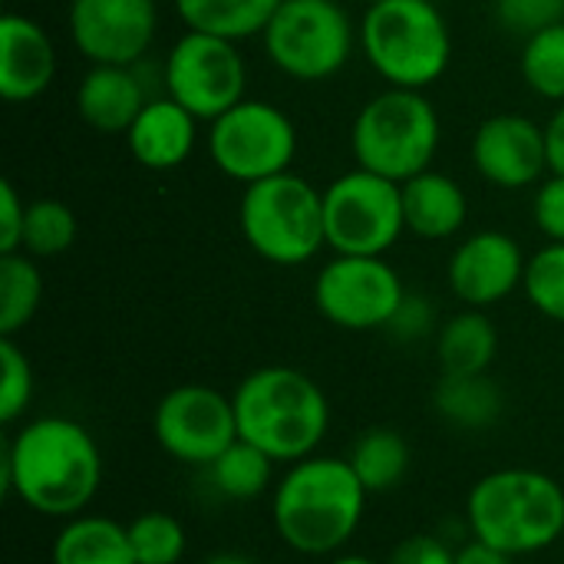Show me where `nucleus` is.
<instances>
[{
	"label": "nucleus",
	"mask_w": 564,
	"mask_h": 564,
	"mask_svg": "<svg viewBox=\"0 0 564 564\" xmlns=\"http://www.w3.org/2000/svg\"><path fill=\"white\" fill-rule=\"evenodd\" d=\"M3 496L43 519H73L96 499L106 463L96 436L69 416L26 420L3 440Z\"/></svg>",
	"instance_id": "f257e3e1"
},
{
	"label": "nucleus",
	"mask_w": 564,
	"mask_h": 564,
	"mask_svg": "<svg viewBox=\"0 0 564 564\" xmlns=\"http://www.w3.org/2000/svg\"><path fill=\"white\" fill-rule=\"evenodd\" d=\"M370 492L340 456L291 463L271 489L274 535L301 558H334L360 532Z\"/></svg>",
	"instance_id": "f03ea898"
},
{
	"label": "nucleus",
	"mask_w": 564,
	"mask_h": 564,
	"mask_svg": "<svg viewBox=\"0 0 564 564\" xmlns=\"http://www.w3.org/2000/svg\"><path fill=\"white\" fill-rule=\"evenodd\" d=\"M238 436L274 463L314 456L330 430V403L314 377L297 367H258L231 393Z\"/></svg>",
	"instance_id": "7ed1b4c3"
},
{
	"label": "nucleus",
	"mask_w": 564,
	"mask_h": 564,
	"mask_svg": "<svg viewBox=\"0 0 564 564\" xmlns=\"http://www.w3.org/2000/svg\"><path fill=\"white\" fill-rule=\"evenodd\" d=\"M466 529L512 558L549 552L564 535L562 482L542 469H492L466 496Z\"/></svg>",
	"instance_id": "20e7f679"
},
{
	"label": "nucleus",
	"mask_w": 564,
	"mask_h": 564,
	"mask_svg": "<svg viewBox=\"0 0 564 564\" xmlns=\"http://www.w3.org/2000/svg\"><path fill=\"white\" fill-rule=\"evenodd\" d=\"M360 50L397 89H426L449 69L453 33L436 0H380L360 20Z\"/></svg>",
	"instance_id": "39448f33"
},
{
	"label": "nucleus",
	"mask_w": 564,
	"mask_h": 564,
	"mask_svg": "<svg viewBox=\"0 0 564 564\" xmlns=\"http://www.w3.org/2000/svg\"><path fill=\"white\" fill-rule=\"evenodd\" d=\"M440 135V112L423 89L387 86L354 116L350 152L360 169L403 185L406 178L433 169Z\"/></svg>",
	"instance_id": "423d86ee"
},
{
	"label": "nucleus",
	"mask_w": 564,
	"mask_h": 564,
	"mask_svg": "<svg viewBox=\"0 0 564 564\" xmlns=\"http://www.w3.org/2000/svg\"><path fill=\"white\" fill-rule=\"evenodd\" d=\"M238 225L248 248L278 268L307 264L324 245V192L297 172L245 185Z\"/></svg>",
	"instance_id": "0eeeda50"
},
{
	"label": "nucleus",
	"mask_w": 564,
	"mask_h": 564,
	"mask_svg": "<svg viewBox=\"0 0 564 564\" xmlns=\"http://www.w3.org/2000/svg\"><path fill=\"white\" fill-rule=\"evenodd\" d=\"M261 36L274 69L297 83L337 76L360 43V30L340 0H281Z\"/></svg>",
	"instance_id": "6e6552de"
},
{
	"label": "nucleus",
	"mask_w": 564,
	"mask_h": 564,
	"mask_svg": "<svg viewBox=\"0 0 564 564\" xmlns=\"http://www.w3.org/2000/svg\"><path fill=\"white\" fill-rule=\"evenodd\" d=\"M403 231L400 182L357 165L324 188V235L334 254L383 258Z\"/></svg>",
	"instance_id": "1a4fd4ad"
},
{
	"label": "nucleus",
	"mask_w": 564,
	"mask_h": 564,
	"mask_svg": "<svg viewBox=\"0 0 564 564\" xmlns=\"http://www.w3.org/2000/svg\"><path fill=\"white\" fill-rule=\"evenodd\" d=\"M208 126V155L225 178L254 185L291 172L297 155V126L281 106L245 96Z\"/></svg>",
	"instance_id": "9d476101"
},
{
	"label": "nucleus",
	"mask_w": 564,
	"mask_h": 564,
	"mask_svg": "<svg viewBox=\"0 0 564 564\" xmlns=\"http://www.w3.org/2000/svg\"><path fill=\"white\" fill-rule=\"evenodd\" d=\"M165 96L185 106L198 122H215L248 93V66L235 40L185 30L162 63Z\"/></svg>",
	"instance_id": "9b49d317"
},
{
	"label": "nucleus",
	"mask_w": 564,
	"mask_h": 564,
	"mask_svg": "<svg viewBox=\"0 0 564 564\" xmlns=\"http://www.w3.org/2000/svg\"><path fill=\"white\" fill-rule=\"evenodd\" d=\"M406 297V284L387 258L334 254L317 271L314 304L340 330H383Z\"/></svg>",
	"instance_id": "f8f14e48"
},
{
	"label": "nucleus",
	"mask_w": 564,
	"mask_h": 564,
	"mask_svg": "<svg viewBox=\"0 0 564 564\" xmlns=\"http://www.w3.org/2000/svg\"><path fill=\"white\" fill-rule=\"evenodd\" d=\"M152 436L175 463L208 469L238 440L235 403L205 383L172 387L152 410Z\"/></svg>",
	"instance_id": "ddd939ff"
},
{
	"label": "nucleus",
	"mask_w": 564,
	"mask_h": 564,
	"mask_svg": "<svg viewBox=\"0 0 564 564\" xmlns=\"http://www.w3.org/2000/svg\"><path fill=\"white\" fill-rule=\"evenodd\" d=\"M66 26L89 63L135 66L159 33L155 0H69Z\"/></svg>",
	"instance_id": "4468645a"
},
{
	"label": "nucleus",
	"mask_w": 564,
	"mask_h": 564,
	"mask_svg": "<svg viewBox=\"0 0 564 564\" xmlns=\"http://www.w3.org/2000/svg\"><path fill=\"white\" fill-rule=\"evenodd\" d=\"M469 152L476 172L489 185L506 192H522L542 182L545 172H552L545 126L519 112H499L479 122Z\"/></svg>",
	"instance_id": "2eb2a0df"
},
{
	"label": "nucleus",
	"mask_w": 564,
	"mask_h": 564,
	"mask_svg": "<svg viewBox=\"0 0 564 564\" xmlns=\"http://www.w3.org/2000/svg\"><path fill=\"white\" fill-rule=\"evenodd\" d=\"M525 268H529V258L522 245L506 231L486 228L456 245L446 264V281H449V291L466 307L486 311L492 304H502L509 294L522 288Z\"/></svg>",
	"instance_id": "dca6fc26"
},
{
	"label": "nucleus",
	"mask_w": 564,
	"mask_h": 564,
	"mask_svg": "<svg viewBox=\"0 0 564 564\" xmlns=\"http://www.w3.org/2000/svg\"><path fill=\"white\" fill-rule=\"evenodd\" d=\"M56 66V46L43 23L26 13L0 17V96L7 102H30L43 96Z\"/></svg>",
	"instance_id": "f3484780"
},
{
	"label": "nucleus",
	"mask_w": 564,
	"mask_h": 564,
	"mask_svg": "<svg viewBox=\"0 0 564 564\" xmlns=\"http://www.w3.org/2000/svg\"><path fill=\"white\" fill-rule=\"evenodd\" d=\"M149 99L152 93L139 76V63H93L76 86V112L99 135H126Z\"/></svg>",
	"instance_id": "a211bd4d"
},
{
	"label": "nucleus",
	"mask_w": 564,
	"mask_h": 564,
	"mask_svg": "<svg viewBox=\"0 0 564 564\" xmlns=\"http://www.w3.org/2000/svg\"><path fill=\"white\" fill-rule=\"evenodd\" d=\"M198 142V119L172 96H152L126 132L132 159L149 172H172L185 165Z\"/></svg>",
	"instance_id": "6ab92c4d"
},
{
	"label": "nucleus",
	"mask_w": 564,
	"mask_h": 564,
	"mask_svg": "<svg viewBox=\"0 0 564 564\" xmlns=\"http://www.w3.org/2000/svg\"><path fill=\"white\" fill-rule=\"evenodd\" d=\"M406 231L423 241H446L463 231L469 218V198L463 185L436 169H426L400 185Z\"/></svg>",
	"instance_id": "aec40b11"
},
{
	"label": "nucleus",
	"mask_w": 564,
	"mask_h": 564,
	"mask_svg": "<svg viewBox=\"0 0 564 564\" xmlns=\"http://www.w3.org/2000/svg\"><path fill=\"white\" fill-rule=\"evenodd\" d=\"M436 416L463 433L492 430L506 413V393L489 373H440L433 390Z\"/></svg>",
	"instance_id": "412c9836"
},
{
	"label": "nucleus",
	"mask_w": 564,
	"mask_h": 564,
	"mask_svg": "<svg viewBox=\"0 0 564 564\" xmlns=\"http://www.w3.org/2000/svg\"><path fill=\"white\" fill-rule=\"evenodd\" d=\"M50 564H139L132 542H129V525L109 519V516H73L59 525Z\"/></svg>",
	"instance_id": "4be33fe9"
},
{
	"label": "nucleus",
	"mask_w": 564,
	"mask_h": 564,
	"mask_svg": "<svg viewBox=\"0 0 564 564\" xmlns=\"http://www.w3.org/2000/svg\"><path fill=\"white\" fill-rule=\"evenodd\" d=\"M440 373H489L499 354V330L479 307H466L440 324L436 337Z\"/></svg>",
	"instance_id": "5701e85b"
},
{
	"label": "nucleus",
	"mask_w": 564,
	"mask_h": 564,
	"mask_svg": "<svg viewBox=\"0 0 564 564\" xmlns=\"http://www.w3.org/2000/svg\"><path fill=\"white\" fill-rule=\"evenodd\" d=\"M347 463L370 496H387L406 479L413 453H410V443L400 430L370 426L354 440Z\"/></svg>",
	"instance_id": "b1692460"
},
{
	"label": "nucleus",
	"mask_w": 564,
	"mask_h": 564,
	"mask_svg": "<svg viewBox=\"0 0 564 564\" xmlns=\"http://www.w3.org/2000/svg\"><path fill=\"white\" fill-rule=\"evenodd\" d=\"M185 30L215 33L225 40H248L264 33L268 20L281 7V0H172Z\"/></svg>",
	"instance_id": "393cba45"
},
{
	"label": "nucleus",
	"mask_w": 564,
	"mask_h": 564,
	"mask_svg": "<svg viewBox=\"0 0 564 564\" xmlns=\"http://www.w3.org/2000/svg\"><path fill=\"white\" fill-rule=\"evenodd\" d=\"M274 459L258 446L245 443L241 436L205 469L212 489L228 502H254L274 482Z\"/></svg>",
	"instance_id": "a878e982"
},
{
	"label": "nucleus",
	"mask_w": 564,
	"mask_h": 564,
	"mask_svg": "<svg viewBox=\"0 0 564 564\" xmlns=\"http://www.w3.org/2000/svg\"><path fill=\"white\" fill-rule=\"evenodd\" d=\"M43 301V274L36 258L17 251L0 254V337H17L36 317Z\"/></svg>",
	"instance_id": "bb28decb"
},
{
	"label": "nucleus",
	"mask_w": 564,
	"mask_h": 564,
	"mask_svg": "<svg viewBox=\"0 0 564 564\" xmlns=\"http://www.w3.org/2000/svg\"><path fill=\"white\" fill-rule=\"evenodd\" d=\"M519 73L539 99L564 102V20L522 40Z\"/></svg>",
	"instance_id": "cd10ccee"
},
{
	"label": "nucleus",
	"mask_w": 564,
	"mask_h": 564,
	"mask_svg": "<svg viewBox=\"0 0 564 564\" xmlns=\"http://www.w3.org/2000/svg\"><path fill=\"white\" fill-rule=\"evenodd\" d=\"M79 235L76 212L59 198H36L26 202V225H23V254L30 258H56L73 248Z\"/></svg>",
	"instance_id": "c85d7f7f"
},
{
	"label": "nucleus",
	"mask_w": 564,
	"mask_h": 564,
	"mask_svg": "<svg viewBox=\"0 0 564 564\" xmlns=\"http://www.w3.org/2000/svg\"><path fill=\"white\" fill-rule=\"evenodd\" d=\"M129 542L139 564H178L188 552L185 525L172 512H139L129 522Z\"/></svg>",
	"instance_id": "c756f323"
},
{
	"label": "nucleus",
	"mask_w": 564,
	"mask_h": 564,
	"mask_svg": "<svg viewBox=\"0 0 564 564\" xmlns=\"http://www.w3.org/2000/svg\"><path fill=\"white\" fill-rule=\"evenodd\" d=\"M522 291L542 317L564 324V241H549L529 258Z\"/></svg>",
	"instance_id": "7c9ffc66"
},
{
	"label": "nucleus",
	"mask_w": 564,
	"mask_h": 564,
	"mask_svg": "<svg viewBox=\"0 0 564 564\" xmlns=\"http://www.w3.org/2000/svg\"><path fill=\"white\" fill-rule=\"evenodd\" d=\"M0 367H3V383H0V423L13 426L17 420L26 416L36 390L33 364L23 354V347L13 337H0Z\"/></svg>",
	"instance_id": "2f4dec72"
},
{
	"label": "nucleus",
	"mask_w": 564,
	"mask_h": 564,
	"mask_svg": "<svg viewBox=\"0 0 564 564\" xmlns=\"http://www.w3.org/2000/svg\"><path fill=\"white\" fill-rule=\"evenodd\" d=\"M492 17L512 36H535L564 20V0H492Z\"/></svg>",
	"instance_id": "473e14b6"
},
{
	"label": "nucleus",
	"mask_w": 564,
	"mask_h": 564,
	"mask_svg": "<svg viewBox=\"0 0 564 564\" xmlns=\"http://www.w3.org/2000/svg\"><path fill=\"white\" fill-rule=\"evenodd\" d=\"M383 330H387L390 340H397V344H403V347L420 344V340H426V337H436L440 321H436L433 301L423 297V294L406 291L403 304L397 307V314L390 317V324H387Z\"/></svg>",
	"instance_id": "72a5a7b5"
},
{
	"label": "nucleus",
	"mask_w": 564,
	"mask_h": 564,
	"mask_svg": "<svg viewBox=\"0 0 564 564\" xmlns=\"http://www.w3.org/2000/svg\"><path fill=\"white\" fill-rule=\"evenodd\" d=\"M532 218L549 241H564V175L552 172L539 182L532 198Z\"/></svg>",
	"instance_id": "f704fd0d"
},
{
	"label": "nucleus",
	"mask_w": 564,
	"mask_h": 564,
	"mask_svg": "<svg viewBox=\"0 0 564 564\" xmlns=\"http://www.w3.org/2000/svg\"><path fill=\"white\" fill-rule=\"evenodd\" d=\"M383 564H456V549L443 535H406Z\"/></svg>",
	"instance_id": "c9c22d12"
},
{
	"label": "nucleus",
	"mask_w": 564,
	"mask_h": 564,
	"mask_svg": "<svg viewBox=\"0 0 564 564\" xmlns=\"http://www.w3.org/2000/svg\"><path fill=\"white\" fill-rule=\"evenodd\" d=\"M23 225H26V202L20 198L10 178L0 182V254L23 251Z\"/></svg>",
	"instance_id": "e433bc0d"
},
{
	"label": "nucleus",
	"mask_w": 564,
	"mask_h": 564,
	"mask_svg": "<svg viewBox=\"0 0 564 564\" xmlns=\"http://www.w3.org/2000/svg\"><path fill=\"white\" fill-rule=\"evenodd\" d=\"M456 564H516V558L506 555V552H499L496 545H489V542L469 535V539L456 549Z\"/></svg>",
	"instance_id": "4c0bfd02"
},
{
	"label": "nucleus",
	"mask_w": 564,
	"mask_h": 564,
	"mask_svg": "<svg viewBox=\"0 0 564 564\" xmlns=\"http://www.w3.org/2000/svg\"><path fill=\"white\" fill-rule=\"evenodd\" d=\"M545 139H549V169L555 175H564V102L555 106V112L545 126Z\"/></svg>",
	"instance_id": "58836bf2"
},
{
	"label": "nucleus",
	"mask_w": 564,
	"mask_h": 564,
	"mask_svg": "<svg viewBox=\"0 0 564 564\" xmlns=\"http://www.w3.org/2000/svg\"><path fill=\"white\" fill-rule=\"evenodd\" d=\"M202 564H258V562H254V558H248V555H238V552H218V555L205 558Z\"/></svg>",
	"instance_id": "ea45409f"
},
{
	"label": "nucleus",
	"mask_w": 564,
	"mask_h": 564,
	"mask_svg": "<svg viewBox=\"0 0 564 564\" xmlns=\"http://www.w3.org/2000/svg\"><path fill=\"white\" fill-rule=\"evenodd\" d=\"M324 564H380V562H373V558H367V555H347V552H340V555L327 558Z\"/></svg>",
	"instance_id": "a19ab883"
},
{
	"label": "nucleus",
	"mask_w": 564,
	"mask_h": 564,
	"mask_svg": "<svg viewBox=\"0 0 564 564\" xmlns=\"http://www.w3.org/2000/svg\"><path fill=\"white\" fill-rule=\"evenodd\" d=\"M364 3H367V7H370V3H380V0H364Z\"/></svg>",
	"instance_id": "79ce46f5"
}]
</instances>
